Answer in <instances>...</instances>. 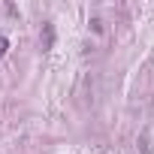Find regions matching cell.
Here are the masks:
<instances>
[{"mask_svg": "<svg viewBox=\"0 0 154 154\" xmlns=\"http://www.w3.org/2000/svg\"><path fill=\"white\" fill-rule=\"evenodd\" d=\"M6 48H9V39H6V36H0V54H6Z\"/></svg>", "mask_w": 154, "mask_h": 154, "instance_id": "1", "label": "cell"}]
</instances>
